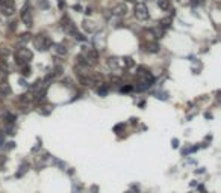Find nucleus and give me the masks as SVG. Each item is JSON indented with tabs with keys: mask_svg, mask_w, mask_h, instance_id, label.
<instances>
[{
	"mask_svg": "<svg viewBox=\"0 0 221 193\" xmlns=\"http://www.w3.org/2000/svg\"><path fill=\"white\" fill-rule=\"evenodd\" d=\"M98 61V51L96 48H85L82 55L77 56V63L83 67H89V65H96Z\"/></svg>",
	"mask_w": 221,
	"mask_h": 193,
	"instance_id": "obj_1",
	"label": "nucleus"
},
{
	"mask_svg": "<svg viewBox=\"0 0 221 193\" xmlns=\"http://www.w3.org/2000/svg\"><path fill=\"white\" fill-rule=\"evenodd\" d=\"M108 67L112 71H121V69L133 67V61L130 57H109L108 59Z\"/></svg>",
	"mask_w": 221,
	"mask_h": 193,
	"instance_id": "obj_2",
	"label": "nucleus"
},
{
	"mask_svg": "<svg viewBox=\"0 0 221 193\" xmlns=\"http://www.w3.org/2000/svg\"><path fill=\"white\" fill-rule=\"evenodd\" d=\"M32 57H33V53L29 48H18L15 51V63L17 65H24L29 61H32Z\"/></svg>",
	"mask_w": 221,
	"mask_h": 193,
	"instance_id": "obj_3",
	"label": "nucleus"
},
{
	"mask_svg": "<svg viewBox=\"0 0 221 193\" xmlns=\"http://www.w3.org/2000/svg\"><path fill=\"white\" fill-rule=\"evenodd\" d=\"M33 44L38 50L44 51V50H49L52 47V41H50L49 36H46V35H36L33 38Z\"/></svg>",
	"mask_w": 221,
	"mask_h": 193,
	"instance_id": "obj_4",
	"label": "nucleus"
},
{
	"mask_svg": "<svg viewBox=\"0 0 221 193\" xmlns=\"http://www.w3.org/2000/svg\"><path fill=\"white\" fill-rule=\"evenodd\" d=\"M133 12H135V17L138 20H141V21H144V20L149 18V9H147V6L144 3H136Z\"/></svg>",
	"mask_w": 221,
	"mask_h": 193,
	"instance_id": "obj_5",
	"label": "nucleus"
},
{
	"mask_svg": "<svg viewBox=\"0 0 221 193\" xmlns=\"http://www.w3.org/2000/svg\"><path fill=\"white\" fill-rule=\"evenodd\" d=\"M138 79H139V82H149V83H153V76L150 74L149 69H145V68H138Z\"/></svg>",
	"mask_w": 221,
	"mask_h": 193,
	"instance_id": "obj_6",
	"label": "nucleus"
},
{
	"mask_svg": "<svg viewBox=\"0 0 221 193\" xmlns=\"http://www.w3.org/2000/svg\"><path fill=\"white\" fill-rule=\"evenodd\" d=\"M21 20L26 26H32L33 23V18H32V12H30V8L29 6H24L21 9Z\"/></svg>",
	"mask_w": 221,
	"mask_h": 193,
	"instance_id": "obj_7",
	"label": "nucleus"
},
{
	"mask_svg": "<svg viewBox=\"0 0 221 193\" xmlns=\"http://www.w3.org/2000/svg\"><path fill=\"white\" fill-rule=\"evenodd\" d=\"M110 12H112V15H117V17H124V15L127 14V6H126L124 3H118L112 8Z\"/></svg>",
	"mask_w": 221,
	"mask_h": 193,
	"instance_id": "obj_8",
	"label": "nucleus"
},
{
	"mask_svg": "<svg viewBox=\"0 0 221 193\" xmlns=\"http://www.w3.org/2000/svg\"><path fill=\"white\" fill-rule=\"evenodd\" d=\"M52 51H53V55L61 56V57H64L67 55V48L62 44H52Z\"/></svg>",
	"mask_w": 221,
	"mask_h": 193,
	"instance_id": "obj_9",
	"label": "nucleus"
},
{
	"mask_svg": "<svg viewBox=\"0 0 221 193\" xmlns=\"http://www.w3.org/2000/svg\"><path fill=\"white\" fill-rule=\"evenodd\" d=\"M83 29H85L88 33H91V32H94V30L97 29V26H94L92 21H86L85 20V21H83Z\"/></svg>",
	"mask_w": 221,
	"mask_h": 193,
	"instance_id": "obj_10",
	"label": "nucleus"
},
{
	"mask_svg": "<svg viewBox=\"0 0 221 193\" xmlns=\"http://www.w3.org/2000/svg\"><path fill=\"white\" fill-rule=\"evenodd\" d=\"M159 24H161V27H162V29H168V27H170V26L173 24V18H171V17L162 18Z\"/></svg>",
	"mask_w": 221,
	"mask_h": 193,
	"instance_id": "obj_11",
	"label": "nucleus"
},
{
	"mask_svg": "<svg viewBox=\"0 0 221 193\" xmlns=\"http://www.w3.org/2000/svg\"><path fill=\"white\" fill-rule=\"evenodd\" d=\"M147 51L157 53L159 51V44H157V42H149V44H147Z\"/></svg>",
	"mask_w": 221,
	"mask_h": 193,
	"instance_id": "obj_12",
	"label": "nucleus"
},
{
	"mask_svg": "<svg viewBox=\"0 0 221 193\" xmlns=\"http://www.w3.org/2000/svg\"><path fill=\"white\" fill-rule=\"evenodd\" d=\"M14 12H15L14 6H2V14L6 15V17H11Z\"/></svg>",
	"mask_w": 221,
	"mask_h": 193,
	"instance_id": "obj_13",
	"label": "nucleus"
},
{
	"mask_svg": "<svg viewBox=\"0 0 221 193\" xmlns=\"http://www.w3.org/2000/svg\"><path fill=\"white\" fill-rule=\"evenodd\" d=\"M70 33H71L73 36H74V38H76L77 41H85V36H83L82 33H79V32L76 30V27H74V29H73V30L70 32Z\"/></svg>",
	"mask_w": 221,
	"mask_h": 193,
	"instance_id": "obj_14",
	"label": "nucleus"
},
{
	"mask_svg": "<svg viewBox=\"0 0 221 193\" xmlns=\"http://www.w3.org/2000/svg\"><path fill=\"white\" fill-rule=\"evenodd\" d=\"M157 6H159L161 9L167 11L168 8H170V2H168V0H159V2H157Z\"/></svg>",
	"mask_w": 221,
	"mask_h": 193,
	"instance_id": "obj_15",
	"label": "nucleus"
},
{
	"mask_svg": "<svg viewBox=\"0 0 221 193\" xmlns=\"http://www.w3.org/2000/svg\"><path fill=\"white\" fill-rule=\"evenodd\" d=\"M29 39H30V33H23V35H20L18 42H20V44H26Z\"/></svg>",
	"mask_w": 221,
	"mask_h": 193,
	"instance_id": "obj_16",
	"label": "nucleus"
},
{
	"mask_svg": "<svg viewBox=\"0 0 221 193\" xmlns=\"http://www.w3.org/2000/svg\"><path fill=\"white\" fill-rule=\"evenodd\" d=\"M5 119H6L8 124H14V122H15V115H12V113H6V115H5Z\"/></svg>",
	"mask_w": 221,
	"mask_h": 193,
	"instance_id": "obj_17",
	"label": "nucleus"
},
{
	"mask_svg": "<svg viewBox=\"0 0 221 193\" xmlns=\"http://www.w3.org/2000/svg\"><path fill=\"white\" fill-rule=\"evenodd\" d=\"M6 76H8L6 71H5L3 68H0V83H5V82H6Z\"/></svg>",
	"mask_w": 221,
	"mask_h": 193,
	"instance_id": "obj_18",
	"label": "nucleus"
},
{
	"mask_svg": "<svg viewBox=\"0 0 221 193\" xmlns=\"http://www.w3.org/2000/svg\"><path fill=\"white\" fill-rule=\"evenodd\" d=\"M0 6H14L12 0H0Z\"/></svg>",
	"mask_w": 221,
	"mask_h": 193,
	"instance_id": "obj_19",
	"label": "nucleus"
},
{
	"mask_svg": "<svg viewBox=\"0 0 221 193\" xmlns=\"http://www.w3.org/2000/svg\"><path fill=\"white\" fill-rule=\"evenodd\" d=\"M21 103H27V101H30V98H29V95H26V94H23V95H20V98H18Z\"/></svg>",
	"mask_w": 221,
	"mask_h": 193,
	"instance_id": "obj_20",
	"label": "nucleus"
},
{
	"mask_svg": "<svg viewBox=\"0 0 221 193\" xmlns=\"http://www.w3.org/2000/svg\"><path fill=\"white\" fill-rule=\"evenodd\" d=\"M106 94H108V88L106 86L98 88V95H106Z\"/></svg>",
	"mask_w": 221,
	"mask_h": 193,
	"instance_id": "obj_21",
	"label": "nucleus"
},
{
	"mask_svg": "<svg viewBox=\"0 0 221 193\" xmlns=\"http://www.w3.org/2000/svg\"><path fill=\"white\" fill-rule=\"evenodd\" d=\"M38 6H40V8H43V9H47V8H49V3H47L46 0H41V3L38 2Z\"/></svg>",
	"mask_w": 221,
	"mask_h": 193,
	"instance_id": "obj_22",
	"label": "nucleus"
},
{
	"mask_svg": "<svg viewBox=\"0 0 221 193\" xmlns=\"http://www.w3.org/2000/svg\"><path fill=\"white\" fill-rule=\"evenodd\" d=\"M21 74H23V76H29V74H30V68L29 67H23Z\"/></svg>",
	"mask_w": 221,
	"mask_h": 193,
	"instance_id": "obj_23",
	"label": "nucleus"
},
{
	"mask_svg": "<svg viewBox=\"0 0 221 193\" xmlns=\"http://www.w3.org/2000/svg\"><path fill=\"white\" fill-rule=\"evenodd\" d=\"M61 73H62V67H59V65L55 67V74H53V76H59Z\"/></svg>",
	"mask_w": 221,
	"mask_h": 193,
	"instance_id": "obj_24",
	"label": "nucleus"
},
{
	"mask_svg": "<svg viewBox=\"0 0 221 193\" xmlns=\"http://www.w3.org/2000/svg\"><path fill=\"white\" fill-rule=\"evenodd\" d=\"M123 128H124V124H118V125H115L114 131H115V133H118L120 130H123Z\"/></svg>",
	"mask_w": 221,
	"mask_h": 193,
	"instance_id": "obj_25",
	"label": "nucleus"
},
{
	"mask_svg": "<svg viewBox=\"0 0 221 193\" xmlns=\"http://www.w3.org/2000/svg\"><path fill=\"white\" fill-rule=\"evenodd\" d=\"M3 142H5V137H3V133H0V148L3 146Z\"/></svg>",
	"mask_w": 221,
	"mask_h": 193,
	"instance_id": "obj_26",
	"label": "nucleus"
},
{
	"mask_svg": "<svg viewBox=\"0 0 221 193\" xmlns=\"http://www.w3.org/2000/svg\"><path fill=\"white\" fill-rule=\"evenodd\" d=\"M132 91V86H126V88H121V92H129Z\"/></svg>",
	"mask_w": 221,
	"mask_h": 193,
	"instance_id": "obj_27",
	"label": "nucleus"
},
{
	"mask_svg": "<svg viewBox=\"0 0 221 193\" xmlns=\"http://www.w3.org/2000/svg\"><path fill=\"white\" fill-rule=\"evenodd\" d=\"M171 143H173V146H174V148H177V146H179V145H177V143H179V140H177V139H174V140H173Z\"/></svg>",
	"mask_w": 221,
	"mask_h": 193,
	"instance_id": "obj_28",
	"label": "nucleus"
},
{
	"mask_svg": "<svg viewBox=\"0 0 221 193\" xmlns=\"http://www.w3.org/2000/svg\"><path fill=\"white\" fill-rule=\"evenodd\" d=\"M14 145H15L14 142H9V143H8V146H6V148H8V149H11V148H14Z\"/></svg>",
	"mask_w": 221,
	"mask_h": 193,
	"instance_id": "obj_29",
	"label": "nucleus"
},
{
	"mask_svg": "<svg viewBox=\"0 0 221 193\" xmlns=\"http://www.w3.org/2000/svg\"><path fill=\"white\" fill-rule=\"evenodd\" d=\"M179 5H183V3H188V0H176Z\"/></svg>",
	"mask_w": 221,
	"mask_h": 193,
	"instance_id": "obj_30",
	"label": "nucleus"
},
{
	"mask_svg": "<svg viewBox=\"0 0 221 193\" xmlns=\"http://www.w3.org/2000/svg\"><path fill=\"white\" fill-rule=\"evenodd\" d=\"M58 5H59V9H62V8L65 6V5H64V2H62V0H59V3H58Z\"/></svg>",
	"mask_w": 221,
	"mask_h": 193,
	"instance_id": "obj_31",
	"label": "nucleus"
},
{
	"mask_svg": "<svg viewBox=\"0 0 221 193\" xmlns=\"http://www.w3.org/2000/svg\"><path fill=\"white\" fill-rule=\"evenodd\" d=\"M129 2H136V0H129Z\"/></svg>",
	"mask_w": 221,
	"mask_h": 193,
	"instance_id": "obj_32",
	"label": "nucleus"
}]
</instances>
